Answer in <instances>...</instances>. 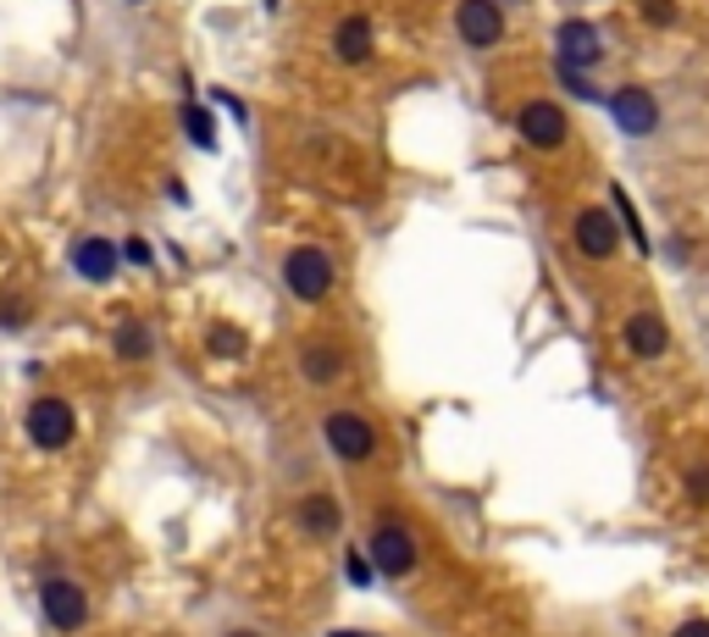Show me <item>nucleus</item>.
I'll use <instances>...</instances> for the list:
<instances>
[{
	"mask_svg": "<svg viewBox=\"0 0 709 637\" xmlns=\"http://www.w3.org/2000/svg\"><path fill=\"white\" fill-rule=\"evenodd\" d=\"M283 283H288V294L305 299V305L327 299V294H332V255H327L321 244H294V250L283 255Z\"/></svg>",
	"mask_w": 709,
	"mask_h": 637,
	"instance_id": "1",
	"label": "nucleus"
},
{
	"mask_svg": "<svg viewBox=\"0 0 709 637\" xmlns=\"http://www.w3.org/2000/svg\"><path fill=\"white\" fill-rule=\"evenodd\" d=\"M321 438H327V449L338 455V460H372V449H378V427H372V416H361V411H332L327 422H321Z\"/></svg>",
	"mask_w": 709,
	"mask_h": 637,
	"instance_id": "2",
	"label": "nucleus"
},
{
	"mask_svg": "<svg viewBox=\"0 0 709 637\" xmlns=\"http://www.w3.org/2000/svg\"><path fill=\"white\" fill-rule=\"evenodd\" d=\"M23 427H29V438H34L40 449H67V444H73V433H78V416H73V405H67V400L45 394V400H34V405H29Z\"/></svg>",
	"mask_w": 709,
	"mask_h": 637,
	"instance_id": "3",
	"label": "nucleus"
},
{
	"mask_svg": "<svg viewBox=\"0 0 709 637\" xmlns=\"http://www.w3.org/2000/svg\"><path fill=\"white\" fill-rule=\"evenodd\" d=\"M367 560H372L383 576H411L416 560H422V549H416V538H411L400 521H378V532H372V543H367Z\"/></svg>",
	"mask_w": 709,
	"mask_h": 637,
	"instance_id": "4",
	"label": "nucleus"
},
{
	"mask_svg": "<svg viewBox=\"0 0 709 637\" xmlns=\"http://www.w3.org/2000/svg\"><path fill=\"white\" fill-rule=\"evenodd\" d=\"M610 117H615V128H621L626 139H648V134L659 128V100H654V89H643V84H621V89L610 95Z\"/></svg>",
	"mask_w": 709,
	"mask_h": 637,
	"instance_id": "5",
	"label": "nucleus"
},
{
	"mask_svg": "<svg viewBox=\"0 0 709 637\" xmlns=\"http://www.w3.org/2000/svg\"><path fill=\"white\" fill-rule=\"evenodd\" d=\"M455 34L472 51H494L505 40V7H499V0H461V7H455Z\"/></svg>",
	"mask_w": 709,
	"mask_h": 637,
	"instance_id": "6",
	"label": "nucleus"
},
{
	"mask_svg": "<svg viewBox=\"0 0 709 637\" xmlns=\"http://www.w3.org/2000/svg\"><path fill=\"white\" fill-rule=\"evenodd\" d=\"M554 51H560V67H571V73H588V67L604 62V40H599V29L582 23V18H565V23L554 29Z\"/></svg>",
	"mask_w": 709,
	"mask_h": 637,
	"instance_id": "7",
	"label": "nucleus"
},
{
	"mask_svg": "<svg viewBox=\"0 0 709 637\" xmlns=\"http://www.w3.org/2000/svg\"><path fill=\"white\" fill-rule=\"evenodd\" d=\"M571 244H576L588 261H610V255L621 250V227H615V216H610L604 205H588V211H576V222H571Z\"/></svg>",
	"mask_w": 709,
	"mask_h": 637,
	"instance_id": "8",
	"label": "nucleus"
},
{
	"mask_svg": "<svg viewBox=\"0 0 709 637\" xmlns=\"http://www.w3.org/2000/svg\"><path fill=\"white\" fill-rule=\"evenodd\" d=\"M40 604H45V620H51L56 631H78V626L89 620V593H84L78 582H67V576H51V582L40 587Z\"/></svg>",
	"mask_w": 709,
	"mask_h": 637,
	"instance_id": "9",
	"label": "nucleus"
},
{
	"mask_svg": "<svg viewBox=\"0 0 709 637\" xmlns=\"http://www.w3.org/2000/svg\"><path fill=\"white\" fill-rule=\"evenodd\" d=\"M343 372H349V350L343 344H332V339H305L299 344V378L310 389H332V383H343Z\"/></svg>",
	"mask_w": 709,
	"mask_h": 637,
	"instance_id": "10",
	"label": "nucleus"
},
{
	"mask_svg": "<svg viewBox=\"0 0 709 637\" xmlns=\"http://www.w3.org/2000/svg\"><path fill=\"white\" fill-rule=\"evenodd\" d=\"M621 344H626V355H637V361H659V355L670 350L665 316H659V310H632L626 322H621Z\"/></svg>",
	"mask_w": 709,
	"mask_h": 637,
	"instance_id": "11",
	"label": "nucleus"
},
{
	"mask_svg": "<svg viewBox=\"0 0 709 637\" xmlns=\"http://www.w3.org/2000/svg\"><path fill=\"white\" fill-rule=\"evenodd\" d=\"M516 128H521V139H527L532 150H560V145H565V112H560L554 100H527V106L516 112Z\"/></svg>",
	"mask_w": 709,
	"mask_h": 637,
	"instance_id": "12",
	"label": "nucleus"
},
{
	"mask_svg": "<svg viewBox=\"0 0 709 637\" xmlns=\"http://www.w3.org/2000/svg\"><path fill=\"white\" fill-rule=\"evenodd\" d=\"M117 261H123V255H117L112 238H78V244H73V272L89 277V283H112Z\"/></svg>",
	"mask_w": 709,
	"mask_h": 637,
	"instance_id": "13",
	"label": "nucleus"
},
{
	"mask_svg": "<svg viewBox=\"0 0 709 637\" xmlns=\"http://www.w3.org/2000/svg\"><path fill=\"white\" fill-rule=\"evenodd\" d=\"M332 56H338L343 67L372 62V23H367V18H343L338 34H332Z\"/></svg>",
	"mask_w": 709,
	"mask_h": 637,
	"instance_id": "14",
	"label": "nucleus"
},
{
	"mask_svg": "<svg viewBox=\"0 0 709 637\" xmlns=\"http://www.w3.org/2000/svg\"><path fill=\"white\" fill-rule=\"evenodd\" d=\"M294 516H299V527H305L310 538H332V532L343 527V510H338V499H332V493H305Z\"/></svg>",
	"mask_w": 709,
	"mask_h": 637,
	"instance_id": "15",
	"label": "nucleus"
},
{
	"mask_svg": "<svg viewBox=\"0 0 709 637\" xmlns=\"http://www.w3.org/2000/svg\"><path fill=\"white\" fill-rule=\"evenodd\" d=\"M150 350H156V344H150V328H139V322H123V328H117V355H123V361H145Z\"/></svg>",
	"mask_w": 709,
	"mask_h": 637,
	"instance_id": "16",
	"label": "nucleus"
},
{
	"mask_svg": "<svg viewBox=\"0 0 709 637\" xmlns=\"http://www.w3.org/2000/svg\"><path fill=\"white\" fill-rule=\"evenodd\" d=\"M183 128H189V139H194L200 150L216 145V128H211V112H205V106H189V112H183Z\"/></svg>",
	"mask_w": 709,
	"mask_h": 637,
	"instance_id": "17",
	"label": "nucleus"
},
{
	"mask_svg": "<svg viewBox=\"0 0 709 637\" xmlns=\"http://www.w3.org/2000/svg\"><path fill=\"white\" fill-rule=\"evenodd\" d=\"M610 205H621L615 216L626 222V233H632V244H637V250H648V238H643V222H637V211H632V200H626V189H621V183L610 189Z\"/></svg>",
	"mask_w": 709,
	"mask_h": 637,
	"instance_id": "18",
	"label": "nucleus"
},
{
	"mask_svg": "<svg viewBox=\"0 0 709 637\" xmlns=\"http://www.w3.org/2000/svg\"><path fill=\"white\" fill-rule=\"evenodd\" d=\"M343 576H349L354 587H372V576H378V565L367 560V549H349V554H343Z\"/></svg>",
	"mask_w": 709,
	"mask_h": 637,
	"instance_id": "19",
	"label": "nucleus"
},
{
	"mask_svg": "<svg viewBox=\"0 0 709 637\" xmlns=\"http://www.w3.org/2000/svg\"><path fill=\"white\" fill-rule=\"evenodd\" d=\"M211 350H216V355H244V333L227 328V322H216V328H211Z\"/></svg>",
	"mask_w": 709,
	"mask_h": 637,
	"instance_id": "20",
	"label": "nucleus"
},
{
	"mask_svg": "<svg viewBox=\"0 0 709 637\" xmlns=\"http://www.w3.org/2000/svg\"><path fill=\"white\" fill-rule=\"evenodd\" d=\"M687 499H692V505H709V460H698V466L687 471Z\"/></svg>",
	"mask_w": 709,
	"mask_h": 637,
	"instance_id": "21",
	"label": "nucleus"
},
{
	"mask_svg": "<svg viewBox=\"0 0 709 637\" xmlns=\"http://www.w3.org/2000/svg\"><path fill=\"white\" fill-rule=\"evenodd\" d=\"M643 23L665 29V23H676V7H670V0H643Z\"/></svg>",
	"mask_w": 709,
	"mask_h": 637,
	"instance_id": "22",
	"label": "nucleus"
},
{
	"mask_svg": "<svg viewBox=\"0 0 709 637\" xmlns=\"http://www.w3.org/2000/svg\"><path fill=\"white\" fill-rule=\"evenodd\" d=\"M560 84H565V89H571L576 100H599V89H593V84H588L582 73H571V67H560Z\"/></svg>",
	"mask_w": 709,
	"mask_h": 637,
	"instance_id": "23",
	"label": "nucleus"
},
{
	"mask_svg": "<svg viewBox=\"0 0 709 637\" xmlns=\"http://www.w3.org/2000/svg\"><path fill=\"white\" fill-rule=\"evenodd\" d=\"M0 322H7V328L29 322V299H0Z\"/></svg>",
	"mask_w": 709,
	"mask_h": 637,
	"instance_id": "24",
	"label": "nucleus"
},
{
	"mask_svg": "<svg viewBox=\"0 0 709 637\" xmlns=\"http://www.w3.org/2000/svg\"><path fill=\"white\" fill-rule=\"evenodd\" d=\"M123 255H128L134 266H150V244H145V238H128V244H123Z\"/></svg>",
	"mask_w": 709,
	"mask_h": 637,
	"instance_id": "25",
	"label": "nucleus"
},
{
	"mask_svg": "<svg viewBox=\"0 0 709 637\" xmlns=\"http://www.w3.org/2000/svg\"><path fill=\"white\" fill-rule=\"evenodd\" d=\"M670 637H709V620H703V615H692V620H681Z\"/></svg>",
	"mask_w": 709,
	"mask_h": 637,
	"instance_id": "26",
	"label": "nucleus"
},
{
	"mask_svg": "<svg viewBox=\"0 0 709 637\" xmlns=\"http://www.w3.org/2000/svg\"><path fill=\"white\" fill-rule=\"evenodd\" d=\"M332 637H378V631H332Z\"/></svg>",
	"mask_w": 709,
	"mask_h": 637,
	"instance_id": "27",
	"label": "nucleus"
},
{
	"mask_svg": "<svg viewBox=\"0 0 709 637\" xmlns=\"http://www.w3.org/2000/svg\"><path fill=\"white\" fill-rule=\"evenodd\" d=\"M227 637H261V631H250V626H239V631H227Z\"/></svg>",
	"mask_w": 709,
	"mask_h": 637,
	"instance_id": "28",
	"label": "nucleus"
},
{
	"mask_svg": "<svg viewBox=\"0 0 709 637\" xmlns=\"http://www.w3.org/2000/svg\"><path fill=\"white\" fill-rule=\"evenodd\" d=\"M134 7H139V0H134Z\"/></svg>",
	"mask_w": 709,
	"mask_h": 637,
	"instance_id": "29",
	"label": "nucleus"
}]
</instances>
